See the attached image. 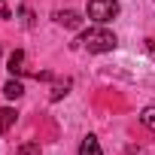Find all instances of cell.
I'll return each instance as SVG.
<instances>
[{
  "mask_svg": "<svg viewBox=\"0 0 155 155\" xmlns=\"http://www.w3.org/2000/svg\"><path fill=\"white\" fill-rule=\"evenodd\" d=\"M15 119H18V113H15L12 107H0V134H6V131L15 125Z\"/></svg>",
  "mask_w": 155,
  "mask_h": 155,
  "instance_id": "cell-6",
  "label": "cell"
},
{
  "mask_svg": "<svg viewBox=\"0 0 155 155\" xmlns=\"http://www.w3.org/2000/svg\"><path fill=\"white\" fill-rule=\"evenodd\" d=\"M88 52H94V55H104V52H113L116 46H119V40H116V34L113 31H107V28H88L85 34H82V40H79Z\"/></svg>",
  "mask_w": 155,
  "mask_h": 155,
  "instance_id": "cell-1",
  "label": "cell"
},
{
  "mask_svg": "<svg viewBox=\"0 0 155 155\" xmlns=\"http://www.w3.org/2000/svg\"><path fill=\"white\" fill-rule=\"evenodd\" d=\"M55 21L64 25V28H79V25H82V15L73 12V9H58V12H55Z\"/></svg>",
  "mask_w": 155,
  "mask_h": 155,
  "instance_id": "cell-3",
  "label": "cell"
},
{
  "mask_svg": "<svg viewBox=\"0 0 155 155\" xmlns=\"http://www.w3.org/2000/svg\"><path fill=\"white\" fill-rule=\"evenodd\" d=\"M15 155H43V149H40V143H21L15 149Z\"/></svg>",
  "mask_w": 155,
  "mask_h": 155,
  "instance_id": "cell-9",
  "label": "cell"
},
{
  "mask_svg": "<svg viewBox=\"0 0 155 155\" xmlns=\"http://www.w3.org/2000/svg\"><path fill=\"white\" fill-rule=\"evenodd\" d=\"M140 122H143L149 131H155V107H146V110L140 113Z\"/></svg>",
  "mask_w": 155,
  "mask_h": 155,
  "instance_id": "cell-8",
  "label": "cell"
},
{
  "mask_svg": "<svg viewBox=\"0 0 155 155\" xmlns=\"http://www.w3.org/2000/svg\"><path fill=\"white\" fill-rule=\"evenodd\" d=\"M79 155H104V149H101V143H97L94 134H85V137H82V143H79Z\"/></svg>",
  "mask_w": 155,
  "mask_h": 155,
  "instance_id": "cell-4",
  "label": "cell"
},
{
  "mask_svg": "<svg viewBox=\"0 0 155 155\" xmlns=\"http://www.w3.org/2000/svg\"><path fill=\"white\" fill-rule=\"evenodd\" d=\"M149 49H152V52H155V40H149Z\"/></svg>",
  "mask_w": 155,
  "mask_h": 155,
  "instance_id": "cell-11",
  "label": "cell"
},
{
  "mask_svg": "<svg viewBox=\"0 0 155 155\" xmlns=\"http://www.w3.org/2000/svg\"><path fill=\"white\" fill-rule=\"evenodd\" d=\"M67 88H70V79H67L64 85H55V88H52V101H61V97L67 94Z\"/></svg>",
  "mask_w": 155,
  "mask_h": 155,
  "instance_id": "cell-10",
  "label": "cell"
},
{
  "mask_svg": "<svg viewBox=\"0 0 155 155\" xmlns=\"http://www.w3.org/2000/svg\"><path fill=\"white\" fill-rule=\"evenodd\" d=\"M6 70H9L12 76H21V73H25V52H21V49H15V52L9 55V61H6Z\"/></svg>",
  "mask_w": 155,
  "mask_h": 155,
  "instance_id": "cell-5",
  "label": "cell"
},
{
  "mask_svg": "<svg viewBox=\"0 0 155 155\" xmlns=\"http://www.w3.org/2000/svg\"><path fill=\"white\" fill-rule=\"evenodd\" d=\"M119 15V0H88V18L97 25H107Z\"/></svg>",
  "mask_w": 155,
  "mask_h": 155,
  "instance_id": "cell-2",
  "label": "cell"
},
{
  "mask_svg": "<svg viewBox=\"0 0 155 155\" xmlns=\"http://www.w3.org/2000/svg\"><path fill=\"white\" fill-rule=\"evenodd\" d=\"M3 94H6V97H9V101H18V97H21V94H25V85H21V82H18V79H9V82H6V85H3Z\"/></svg>",
  "mask_w": 155,
  "mask_h": 155,
  "instance_id": "cell-7",
  "label": "cell"
}]
</instances>
